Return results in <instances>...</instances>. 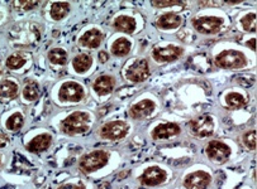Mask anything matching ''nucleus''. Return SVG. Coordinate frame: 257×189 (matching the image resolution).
<instances>
[{
	"label": "nucleus",
	"mask_w": 257,
	"mask_h": 189,
	"mask_svg": "<svg viewBox=\"0 0 257 189\" xmlns=\"http://www.w3.org/2000/svg\"><path fill=\"white\" fill-rule=\"evenodd\" d=\"M51 142H52V136L50 134H41L31 140L26 145V149L31 152H42L50 148Z\"/></svg>",
	"instance_id": "17"
},
{
	"label": "nucleus",
	"mask_w": 257,
	"mask_h": 189,
	"mask_svg": "<svg viewBox=\"0 0 257 189\" xmlns=\"http://www.w3.org/2000/svg\"><path fill=\"white\" fill-rule=\"evenodd\" d=\"M24 124V116L21 112H14L13 115L9 116V118L7 120L6 126L7 129H9L11 132H18L23 128Z\"/></svg>",
	"instance_id": "25"
},
{
	"label": "nucleus",
	"mask_w": 257,
	"mask_h": 189,
	"mask_svg": "<svg viewBox=\"0 0 257 189\" xmlns=\"http://www.w3.org/2000/svg\"><path fill=\"white\" fill-rule=\"evenodd\" d=\"M113 26L117 29V30L124 32L127 34H132L133 32L136 30L137 23H136V19L132 18V16H120L114 20Z\"/></svg>",
	"instance_id": "19"
},
{
	"label": "nucleus",
	"mask_w": 257,
	"mask_h": 189,
	"mask_svg": "<svg viewBox=\"0 0 257 189\" xmlns=\"http://www.w3.org/2000/svg\"><path fill=\"white\" fill-rule=\"evenodd\" d=\"M246 46L249 48V50H256V40H254V38H251V40L246 43Z\"/></svg>",
	"instance_id": "35"
},
{
	"label": "nucleus",
	"mask_w": 257,
	"mask_h": 189,
	"mask_svg": "<svg viewBox=\"0 0 257 189\" xmlns=\"http://www.w3.org/2000/svg\"><path fill=\"white\" fill-rule=\"evenodd\" d=\"M166 180V172L162 170L159 166H151L145 170V173L140 176V182L144 186H160Z\"/></svg>",
	"instance_id": "11"
},
{
	"label": "nucleus",
	"mask_w": 257,
	"mask_h": 189,
	"mask_svg": "<svg viewBox=\"0 0 257 189\" xmlns=\"http://www.w3.org/2000/svg\"><path fill=\"white\" fill-rule=\"evenodd\" d=\"M184 53V50L181 47H176V46H167V47H159L154 50L152 56H154L155 60L160 63L173 62L176 60L181 54Z\"/></svg>",
	"instance_id": "9"
},
{
	"label": "nucleus",
	"mask_w": 257,
	"mask_h": 189,
	"mask_svg": "<svg viewBox=\"0 0 257 189\" xmlns=\"http://www.w3.org/2000/svg\"><path fill=\"white\" fill-rule=\"evenodd\" d=\"M128 134V125L124 121H110L101 126L100 136L105 140H119Z\"/></svg>",
	"instance_id": "6"
},
{
	"label": "nucleus",
	"mask_w": 257,
	"mask_h": 189,
	"mask_svg": "<svg viewBox=\"0 0 257 189\" xmlns=\"http://www.w3.org/2000/svg\"><path fill=\"white\" fill-rule=\"evenodd\" d=\"M0 166H2V160H0Z\"/></svg>",
	"instance_id": "36"
},
{
	"label": "nucleus",
	"mask_w": 257,
	"mask_h": 189,
	"mask_svg": "<svg viewBox=\"0 0 257 189\" xmlns=\"http://www.w3.org/2000/svg\"><path fill=\"white\" fill-rule=\"evenodd\" d=\"M98 57H99V62H100V63L108 62V60H109V54L106 52H104V50L99 52Z\"/></svg>",
	"instance_id": "34"
},
{
	"label": "nucleus",
	"mask_w": 257,
	"mask_h": 189,
	"mask_svg": "<svg viewBox=\"0 0 257 189\" xmlns=\"http://www.w3.org/2000/svg\"><path fill=\"white\" fill-rule=\"evenodd\" d=\"M150 76V66L146 60H137L131 64L125 71V77L131 82L140 84V82L146 81Z\"/></svg>",
	"instance_id": "8"
},
{
	"label": "nucleus",
	"mask_w": 257,
	"mask_h": 189,
	"mask_svg": "<svg viewBox=\"0 0 257 189\" xmlns=\"http://www.w3.org/2000/svg\"><path fill=\"white\" fill-rule=\"evenodd\" d=\"M90 125V115L88 112L76 111L67 116L61 122V130L66 135H76L88 132Z\"/></svg>",
	"instance_id": "1"
},
{
	"label": "nucleus",
	"mask_w": 257,
	"mask_h": 189,
	"mask_svg": "<svg viewBox=\"0 0 257 189\" xmlns=\"http://www.w3.org/2000/svg\"><path fill=\"white\" fill-rule=\"evenodd\" d=\"M183 20H181L180 16L175 13H166L162 14L161 16H159L156 24L159 28L165 29V30H170V29L179 28L181 26Z\"/></svg>",
	"instance_id": "18"
},
{
	"label": "nucleus",
	"mask_w": 257,
	"mask_h": 189,
	"mask_svg": "<svg viewBox=\"0 0 257 189\" xmlns=\"http://www.w3.org/2000/svg\"><path fill=\"white\" fill-rule=\"evenodd\" d=\"M70 4L67 2H57V3H53L51 6V18L53 20H61L65 16L69 14L70 12Z\"/></svg>",
	"instance_id": "21"
},
{
	"label": "nucleus",
	"mask_w": 257,
	"mask_h": 189,
	"mask_svg": "<svg viewBox=\"0 0 257 189\" xmlns=\"http://www.w3.org/2000/svg\"><path fill=\"white\" fill-rule=\"evenodd\" d=\"M189 128H190L191 134L198 138H208L214 132V122L209 115H203L194 118L189 124Z\"/></svg>",
	"instance_id": "4"
},
{
	"label": "nucleus",
	"mask_w": 257,
	"mask_h": 189,
	"mask_svg": "<svg viewBox=\"0 0 257 189\" xmlns=\"http://www.w3.org/2000/svg\"><path fill=\"white\" fill-rule=\"evenodd\" d=\"M207 155L209 159L215 162H224L227 160L228 156L231 155V149L227 144L218 140H213L207 146Z\"/></svg>",
	"instance_id": "10"
},
{
	"label": "nucleus",
	"mask_w": 257,
	"mask_h": 189,
	"mask_svg": "<svg viewBox=\"0 0 257 189\" xmlns=\"http://www.w3.org/2000/svg\"><path fill=\"white\" fill-rule=\"evenodd\" d=\"M93 64V58L88 53H80L72 60V67L77 74H84L88 71Z\"/></svg>",
	"instance_id": "20"
},
{
	"label": "nucleus",
	"mask_w": 257,
	"mask_h": 189,
	"mask_svg": "<svg viewBox=\"0 0 257 189\" xmlns=\"http://www.w3.org/2000/svg\"><path fill=\"white\" fill-rule=\"evenodd\" d=\"M243 142L249 150L256 149V132H248L244 134L243 136Z\"/></svg>",
	"instance_id": "30"
},
{
	"label": "nucleus",
	"mask_w": 257,
	"mask_h": 189,
	"mask_svg": "<svg viewBox=\"0 0 257 189\" xmlns=\"http://www.w3.org/2000/svg\"><path fill=\"white\" fill-rule=\"evenodd\" d=\"M131 48H132V44L130 40L125 38H119L111 44V53L117 57H124L131 52Z\"/></svg>",
	"instance_id": "23"
},
{
	"label": "nucleus",
	"mask_w": 257,
	"mask_h": 189,
	"mask_svg": "<svg viewBox=\"0 0 257 189\" xmlns=\"http://www.w3.org/2000/svg\"><path fill=\"white\" fill-rule=\"evenodd\" d=\"M57 189H85V186L82 184H64Z\"/></svg>",
	"instance_id": "33"
},
{
	"label": "nucleus",
	"mask_w": 257,
	"mask_h": 189,
	"mask_svg": "<svg viewBox=\"0 0 257 189\" xmlns=\"http://www.w3.org/2000/svg\"><path fill=\"white\" fill-rule=\"evenodd\" d=\"M48 60L56 66H64L67 62V53L61 48H53L47 54Z\"/></svg>",
	"instance_id": "24"
},
{
	"label": "nucleus",
	"mask_w": 257,
	"mask_h": 189,
	"mask_svg": "<svg viewBox=\"0 0 257 189\" xmlns=\"http://www.w3.org/2000/svg\"><path fill=\"white\" fill-rule=\"evenodd\" d=\"M17 4H19L24 10H31V9H35L36 6L40 4V2H28V0H22V2H18Z\"/></svg>",
	"instance_id": "32"
},
{
	"label": "nucleus",
	"mask_w": 257,
	"mask_h": 189,
	"mask_svg": "<svg viewBox=\"0 0 257 189\" xmlns=\"http://www.w3.org/2000/svg\"><path fill=\"white\" fill-rule=\"evenodd\" d=\"M18 94V84L11 80H4L0 82V98H14Z\"/></svg>",
	"instance_id": "22"
},
{
	"label": "nucleus",
	"mask_w": 257,
	"mask_h": 189,
	"mask_svg": "<svg viewBox=\"0 0 257 189\" xmlns=\"http://www.w3.org/2000/svg\"><path fill=\"white\" fill-rule=\"evenodd\" d=\"M84 88L80 84L74 81L65 82L59 92V98L61 101L66 102H80L84 98Z\"/></svg>",
	"instance_id": "7"
},
{
	"label": "nucleus",
	"mask_w": 257,
	"mask_h": 189,
	"mask_svg": "<svg viewBox=\"0 0 257 189\" xmlns=\"http://www.w3.org/2000/svg\"><path fill=\"white\" fill-rule=\"evenodd\" d=\"M108 160V152H104V150H95V152L84 155L80 159L79 166L84 173H93V172H96L103 168V166H105Z\"/></svg>",
	"instance_id": "2"
},
{
	"label": "nucleus",
	"mask_w": 257,
	"mask_h": 189,
	"mask_svg": "<svg viewBox=\"0 0 257 189\" xmlns=\"http://www.w3.org/2000/svg\"><path fill=\"white\" fill-rule=\"evenodd\" d=\"M0 74H2V70H0Z\"/></svg>",
	"instance_id": "37"
},
{
	"label": "nucleus",
	"mask_w": 257,
	"mask_h": 189,
	"mask_svg": "<svg viewBox=\"0 0 257 189\" xmlns=\"http://www.w3.org/2000/svg\"><path fill=\"white\" fill-rule=\"evenodd\" d=\"M27 60L24 56H21V54H12L9 56L8 58H7V62H6V66L8 67L9 70H13V71H16V70H19L22 68V67L26 64Z\"/></svg>",
	"instance_id": "28"
},
{
	"label": "nucleus",
	"mask_w": 257,
	"mask_h": 189,
	"mask_svg": "<svg viewBox=\"0 0 257 189\" xmlns=\"http://www.w3.org/2000/svg\"><path fill=\"white\" fill-rule=\"evenodd\" d=\"M210 184V176L205 172H195L189 174L184 180V186L186 189H207Z\"/></svg>",
	"instance_id": "12"
},
{
	"label": "nucleus",
	"mask_w": 257,
	"mask_h": 189,
	"mask_svg": "<svg viewBox=\"0 0 257 189\" xmlns=\"http://www.w3.org/2000/svg\"><path fill=\"white\" fill-rule=\"evenodd\" d=\"M151 4L155 8H166V6H185L184 2H179V0H173V2H152Z\"/></svg>",
	"instance_id": "31"
},
{
	"label": "nucleus",
	"mask_w": 257,
	"mask_h": 189,
	"mask_svg": "<svg viewBox=\"0 0 257 189\" xmlns=\"http://www.w3.org/2000/svg\"><path fill=\"white\" fill-rule=\"evenodd\" d=\"M80 44L86 48H99L103 42V33L99 29H90L85 32L80 38Z\"/></svg>",
	"instance_id": "16"
},
{
	"label": "nucleus",
	"mask_w": 257,
	"mask_h": 189,
	"mask_svg": "<svg viewBox=\"0 0 257 189\" xmlns=\"http://www.w3.org/2000/svg\"><path fill=\"white\" fill-rule=\"evenodd\" d=\"M225 104H227L229 108H242V106L246 104V98H244L243 94H237V92H231V94H228L227 96H225Z\"/></svg>",
	"instance_id": "26"
},
{
	"label": "nucleus",
	"mask_w": 257,
	"mask_h": 189,
	"mask_svg": "<svg viewBox=\"0 0 257 189\" xmlns=\"http://www.w3.org/2000/svg\"><path fill=\"white\" fill-rule=\"evenodd\" d=\"M115 87V78L113 76H108V74H104V76L98 77L95 80L93 84V88L99 96H105L109 94Z\"/></svg>",
	"instance_id": "15"
},
{
	"label": "nucleus",
	"mask_w": 257,
	"mask_h": 189,
	"mask_svg": "<svg viewBox=\"0 0 257 189\" xmlns=\"http://www.w3.org/2000/svg\"><path fill=\"white\" fill-rule=\"evenodd\" d=\"M242 28L247 32H256V14L249 13L241 20Z\"/></svg>",
	"instance_id": "29"
},
{
	"label": "nucleus",
	"mask_w": 257,
	"mask_h": 189,
	"mask_svg": "<svg viewBox=\"0 0 257 189\" xmlns=\"http://www.w3.org/2000/svg\"><path fill=\"white\" fill-rule=\"evenodd\" d=\"M215 64L220 68H243L247 64V60L246 56L239 50H223L215 57Z\"/></svg>",
	"instance_id": "3"
},
{
	"label": "nucleus",
	"mask_w": 257,
	"mask_h": 189,
	"mask_svg": "<svg viewBox=\"0 0 257 189\" xmlns=\"http://www.w3.org/2000/svg\"><path fill=\"white\" fill-rule=\"evenodd\" d=\"M155 111V104L151 100H144L137 102L136 105L131 106L130 115L135 120H141L151 115Z\"/></svg>",
	"instance_id": "14"
},
{
	"label": "nucleus",
	"mask_w": 257,
	"mask_h": 189,
	"mask_svg": "<svg viewBox=\"0 0 257 189\" xmlns=\"http://www.w3.org/2000/svg\"><path fill=\"white\" fill-rule=\"evenodd\" d=\"M179 134H180V126L175 122H167L156 126L152 132V138L155 140H166Z\"/></svg>",
	"instance_id": "13"
},
{
	"label": "nucleus",
	"mask_w": 257,
	"mask_h": 189,
	"mask_svg": "<svg viewBox=\"0 0 257 189\" xmlns=\"http://www.w3.org/2000/svg\"><path fill=\"white\" fill-rule=\"evenodd\" d=\"M38 96H40V88H38V84L36 82H30V84H27L24 86L23 98L27 101L37 100Z\"/></svg>",
	"instance_id": "27"
},
{
	"label": "nucleus",
	"mask_w": 257,
	"mask_h": 189,
	"mask_svg": "<svg viewBox=\"0 0 257 189\" xmlns=\"http://www.w3.org/2000/svg\"><path fill=\"white\" fill-rule=\"evenodd\" d=\"M223 19L218 16H202L193 19V26L202 34H215L220 30Z\"/></svg>",
	"instance_id": "5"
}]
</instances>
